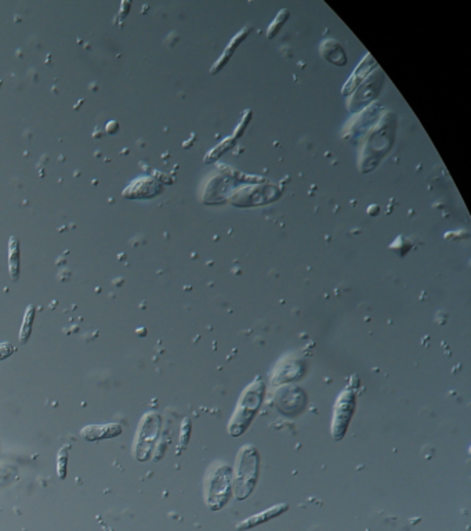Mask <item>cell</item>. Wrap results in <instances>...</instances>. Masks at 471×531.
<instances>
[{
	"label": "cell",
	"instance_id": "8",
	"mask_svg": "<svg viewBox=\"0 0 471 531\" xmlns=\"http://www.w3.org/2000/svg\"><path fill=\"white\" fill-rule=\"evenodd\" d=\"M9 266H10L12 278L17 280L19 274H20V248H19V241L14 237H12V240H10Z\"/></svg>",
	"mask_w": 471,
	"mask_h": 531
},
{
	"label": "cell",
	"instance_id": "5",
	"mask_svg": "<svg viewBox=\"0 0 471 531\" xmlns=\"http://www.w3.org/2000/svg\"><path fill=\"white\" fill-rule=\"evenodd\" d=\"M124 432L119 423H105V425H90L82 429L80 435L86 442H98L105 439H113Z\"/></svg>",
	"mask_w": 471,
	"mask_h": 531
},
{
	"label": "cell",
	"instance_id": "7",
	"mask_svg": "<svg viewBox=\"0 0 471 531\" xmlns=\"http://www.w3.org/2000/svg\"><path fill=\"white\" fill-rule=\"evenodd\" d=\"M34 320H35V306L31 304V306H28V308L25 311L23 326L20 330V343L25 345L30 341L31 334H32V328H34Z\"/></svg>",
	"mask_w": 471,
	"mask_h": 531
},
{
	"label": "cell",
	"instance_id": "4",
	"mask_svg": "<svg viewBox=\"0 0 471 531\" xmlns=\"http://www.w3.org/2000/svg\"><path fill=\"white\" fill-rule=\"evenodd\" d=\"M231 480L232 471L227 465H220L218 468H216L214 473L209 477L206 502L211 510H218L228 502L231 493Z\"/></svg>",
	"mask_w": 471,
	"mask_h": 531
},
{
	"label": "cell",
	"instance_id": "11",
	"mask_svg": "<svg viewBox=\"0 0 471 531\" xmlns=\"http://www.w3.org/2000/svg\"><path fill=\"white\" fill-rule=\"evenodd\" d=\"M13 353H14V348L10 343L8 342L0 343V361L9 359Z\"/></svg>",
	"mask_w": 471,
	"mask_h": 531
},
{
	"label": "cell",
	"instance_id": "9",
	"mask_svg": "<svg viewBox=\"0 0 471 531\" xmlns=\"http://www.w3.org/2000/svg\"><path fill=\"white\" fill-rule=\"evenodd\" d=\"M71 446H64L60 449L58 451V455H57V473L60 476V479H65L67 477V472H68V451H69Z\"/></svg>",
	"mask_w": 471,
	"mask_h": 531
},
{
	"label": "cell",
	"instance_id": "6",
	"mask_svg": "<svg viewBox=\"0 0 471 531\" xmlns=\"http://www.w3.org/2000/svg\"><path fill=\"white\" fill-rule=\"evenodd\" d=\"M289 509V505L288 504H278V505H274L268 509H266L264 512L262 513H257V515H253L245 520H242L240 524H237V530L240 531H245V530H249V528H253L262 523H266L268 520H273L278 516H281L284 512H286Z\"/></svg>",
	"mask_w": 471,
	"mask_h": 531
},
{
	"label": "cell",
	"instance_id": "1",
	"mask_svg": "<svg viewBox=\"0 0 471 531\" xmlns=\"http://www.w3.org/2000/svg\"><path fill=\"white\" fill-rule=\"evenodd\" d=\"M264 390L266 386L260 376H256L255 381L245 387L240 397L237 409H235L228 425V433L232 438H238L248 431L255 415L262 407Z\"/></svg>",
	"mask_w": 471,
	"mask_h": 531
},
{
	"label": "cell",
	"instance_id": "3",
	"mask_svg": "<svg viewBox=\"0 0 471 531\" xmlns=\"http://www.w3.org/2000/svg\"><path fill=\"white\" fill-rule=\"evenodd\" d=\"M356 409V393L352 387H345L337 397L334 409H333V419H332V436L334 442H338L344 438L349 420L352 418Z\"/></svg>",
	"mask_w": 471,
	"mask_h": 531
},
{
	"label": "cell",
	"instance_id": "10",
	"mask_svg": "<svg viewBox=\"0 0 471 531\" xmlns=\"http://www.w3.org/2000/svg\"><path fill=\"white\" fill-rule=\"evenodd\" d=\"M189 436H191V419L189 418H185L181 423V435H180V450L179 453L187 447L188 444V440H189Z\"/></svg>",
	"mask_w": 471,
	"mask_h": 531
},
{
	"label": "cell",
	"instance_id": "2",
	"mask_svg": "<svg viewBox=\"0 0 471 531\" xmlns=\"http://www.w3.org/2000/svg\"><path fill=\"white\" fill-rule=\"evenodd\" d=\"M260 457L255 446H244L237 458V473L233 480V493L238 499H246L255 490L259 479Z\"/></svg>",
	"mask_w": 471,
	"mask_h": 531
}]
</instances>
